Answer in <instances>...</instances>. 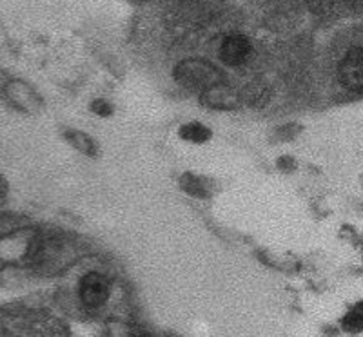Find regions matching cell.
Here are the masks:
<instances>
[{
  "label": "cell",
  "instance_id": "2",
  "mask_svg": "<svg viewBox=\"0 0 363 337\" xmlns=\"http://www.w3.org/2000/svg\"><path fill=\"white\" fill-rule=\"evenodd\" d=\"M340 80L351 91L363 89V47H352L340 64Z\"/></svg>",
  "mask_w": 363,
  "mask_h": 337
},
{
  "label": "cell",
  "instance_id": "4",
  "mask_svg": "<svg viewBox=\"0 0 363 337\" xmlns=\"http://www.w3.org/2000/svg\"><path fill=\"white\" fill-rule=\"evenodd\" d=\"M249 55H251V44L244 35H229L223 40L222 50H220V57L227 66H242L247 62Z\"/></svg>",
  "mask_w": 363,
  "mask_h": 337
},
{
  "label": "cell",
  "instance_id": "6",
  "mask_svg": "<svg viewBox=\"0 0 363 337\" xmlns=\"http://www.w3.org/2000/svg\"><path fill=\"white\" fill-rule=\"evenodd\" d=\"M343 329L349 332H362L363 330V303L356 304L351 312L343 317Z\"/></svg>",
  "mask_w": 363,
  "mask_h": 337
},
{
  "label": "cell",
  "instance_id": "8",
  "mask_svg": "<svg viewBox=\"0 0 363 337\" xmlns=\"http://www.w3.org/2000/svg\"><path fill=\"white\" fill-rule=\"evenodd\" d=\"M311 6V9L316 13H325L329 11L330 6H333V0H307Z\"/></svg>",
  "mask_w": 363,
  "mask_h": 337
},
{
  "label": "cell",
  "instance_id": "3",
  "mask_svg": "<svg viewBox=\"0 0 363 337\" xmlns=\"http://www.w3.org/2000/svg\"><path fill=\"white\" fill-rule=\"evenodd\" d=\"M79 292L80 299L86 307L96 309V307L106 303V299L109 297V281L104 275L91 272V274L84 275V280L80 281Z\"/></svg>",
  "mask_w": 363,
  "mask_h": 337
},
{
  "label": "cell",
  "instance_id": "7",
  "mask_svg": "<svg viewBox=\"0 0 363 337\" xmlns=\"http://www.w3.org/2000/svg\"><path fill=\"white\" fill-rule=\"evenodd\" d=\"M69 140L80 152H87V154H91V152L95 151V142L91 140L87 135H84V132H71Z\"/></svg>",
  "mask_w": 363,
  "mask_h": 337
},
{
  "label": "cell",
  "instance_id": "1",
  "mask_svg": "<svg viewBox=\"0 0 363 337\" xmlns=\"http://www.w3.org/2000/svg\"><path fill=\"white\" fill-rule=\"evenodd\" d=\"M178 79L189 87H199V89L209 91L213 87L220 86V73L213 66L200 60H191L184 62L178 67Z\"/></svg>",
  "mask_w": 363,
  "mask_h": 337
},
{
  "label": "cell",
  "instance_id": "5",
  "mask_svg": "<svg viewBox=\"0 0 363 337\" xmlns=\"http://www.w3.org/2000/svg\"><path fill=\"white\" fill-rule=\"evenodd\" d=\"M180 136L186 142H191V144H203L211 138V131L206 125L193 122V124H187L180 129Z\"/></svg>",
  "mask_w": 363,
  "mask_h": 337
}]
</instances>
